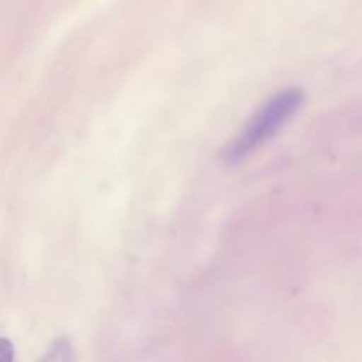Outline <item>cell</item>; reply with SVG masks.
<instances>
[{
    "instance_id": "cell-1",
    "label": "cell",
    "mask_w": 362,
    "mask_h": 362,
    "mask_svg": "<svg viewBox=\"0 0 362 362\" xmlns=\"http://www.w3.org/2000/svg\"><path fill=\"white\" fill-rule=\"evenodd\" d=\"M304 94L300 88H286L269 98L244 124L243 131L233 138L226 151L230 163H239L274 138L300 110Z\"/></svg>"
},
{
    "instance_id": "cell-3",
    "label": "cell",
    "mask_w": 362,
    "mask_h": 362,
    "mask_svg": "<svg viewBox=\"0 0 362 362\" xmlns=\"http://www.w3.org/2000/svg\"><path fill=\"white\" fill-rule=\"evenodd\" d=\"M0 362H14V346L7 338H0Z\"/></svg>"
},
{
    "instance_id": "cell-2",
    "label": "cell",
    "mask_w": 362,
    "mask_h": 362,
    "mask_svg": "<svg viewBox=\"0 0 362 362\" xmlns=\"http://www.w3.org/2000/svg\"><path fill=\"white\" fill-rule=\"evenodd\" d=\"M39 362H74L73 345L66 338L57 339Z\"/></svg>"
}]
</instances>
